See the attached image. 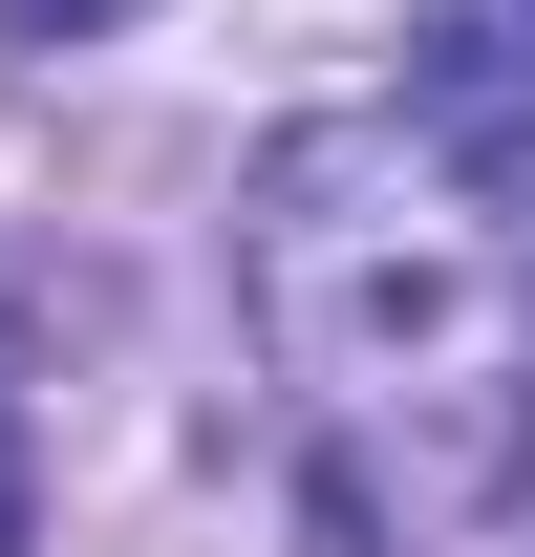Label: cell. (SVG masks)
Segmentation results:
<instances>
[{"instance_id": "6da1fadb", "label": "cell", "mask_w": 535, "mask_h": 557, "mask_svg": "<svg viewBox=\"0 0 535 557\" xmlns=\"http://www.w3.org/2000/svg\"><path fill=\"white\" fill-rule=\"evenodd\" d=\"M258 322L278 386L322 408L343 515H493L535 472V344H514V258L471 172L407 108H343V129H278L258 172Z\"/></svg>"}, {"instance_id": "7a4b0ae2", "label": "cell", "mask_w": 535, "mask_h": 557, "mask_svg": "<svg viewBox=\"0 0 535 557\" xmlns=\"http://www.w3.org/2000/svg\"><path fill=\"white\" fill-rule=\"evenodd\" d=\"M407 108H428V150H450L471 194H535V0H428Z\"/></svg>"}, {"instance_id": "3957f363", "label": "cell", "mask_w": 535, "mask_h": 557, "mask_svg": "<svg viewBox=\"0 0 535 557\" xmlns=\"http://www.w3.org/2000/svg\"><path fill=\"white\" fill-rule=\"evenodd\" d=\"M22 44H108V22H150V0H0Z\"/></svg>"}, {"instance_id": "277c9868", "label": "cell", "mask_w": 535, "mask_h": 557, "mask_svg": "<svg viewBox=\"0 0 535 557\" xmlns=\"http://www.w3.org/2000/svg\"><path fill=\"white\" fill-rule=\"evenodd\" d=\"M22 515H43V472H22V408H0V557H22Z\"/></svg>"}]
</instances>
